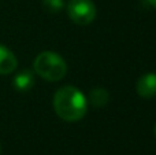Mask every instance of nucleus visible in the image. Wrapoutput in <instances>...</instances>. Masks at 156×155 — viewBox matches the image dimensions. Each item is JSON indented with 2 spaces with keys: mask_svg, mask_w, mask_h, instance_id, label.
<instances>
[{
  "mask_svg": "<svg viewBox=\"0 0 156 155\" xmlns=\"http://www.w3.org/2000/svg\"><path fill=\"white\" fill-rule=\"evenodd\" d=\"M54 109L56 115L66 122H77L85 117L88 111V100L85 95L73 85H66L54 95Z\"/></svg>",
  "mask_w": 156,
  "mask_h": 155,
  "instance_id": "obj_1",
  "label": "nucleus"
},
{
  "mask_svg": "<svg viewBox=\"0 0 156 155\" xmlns=\"http://www.w3.org/2000/svg\"><path fill=\"white\" fill-rule=\"evenodd\" d=\"M34 71L45 81H59L67 73V65L59 54L44 51L36 56L33 62Z\"/></svg>",
  "mask_w": 156,
  "mask_h": 155,
  "instance_id": "obj_2",
  "label": "nucleus"
},
{
  "mask_svg": "<svg viewBox=\"0 0 156 155\" xmlns=\"http://www.w3.org/2000/svg\"><path fill=\"white\" fill-rule=\"evenodd\" d=\"M67 15L77 25H89L96 18V5L92 0H69Z\"/></svg>",
  "mask_w": 156,
  "mask_h": 155,
  "instance_id": "obj_3",
  "label": "nucleus"
},
{
  "mask_svg": "<svg viewBox=\"0 0 156 155\" xmlns=\"http://www.w3.org/2000/svg\"><path fill=\"white\" fill-rule=\"evenodd\" d=\"M136 91L144 99L156 98V73H145L138 78Z\"/></svg>",
  "mask_w": 156,
  "mask_h": 155,
  "instance_id": "obj_4",
  "label": "nucleus"
},
{
  "mask_svg": "<svg viewBox=\"0 0 156 155\" xmlns=\"http://www.w3.org/2000/svg\"><path fill=\"white\" fill-rule=\"evenodd\" d=\"M18 66V59L11 49L0 44V74H10Z\"/></svg>",
  "mask_w": 156,
  "mask_h": 155,
  "instance_id": "obj_5",
  "label": "nucleus"
},
{
  "mask_svg": "<svg viewBox=\"0 0 156 155\" xmlns=\"http://www.w3.org/2000/svg\"><path fill=\"white\" fill-rule=\"evenodd\" d=\"M12 85L19 92H26V91L32 89L34 85V76L30 70H22L14 77Z\"/></svg>",
  "mask_w": 156,
  "mask_h": 155,
  "instance_id": "obj_6",
  "label": "nucleus"
},
{
  "mask_svg": "<svg viewBox=\"0 0 156 155\" xmlns=\"http://www.w3.org/2000/svg\"><path fill=\"white\" fill-rule=\"evenodd\" d=\"M86 100H88V104L90 103L93 107H103L110 100V93L104 88H93L89 92V98Z\"/></svg>",
  "mask_w": 156,
  "mask_h": 155,
  "instance_id": "obj_7",
  "label": "nucleus"
},
{
  "mask_svg": "<svg viewBox=\"0 0 156 155\" xmlns=\"http://www.w3.org/2000/svg\"><path fill=\"white\" fill-rule=\"evenodd\" d=\"M63 5H65L63 0H43L44 10L49 14H58L63 8Z\"/></svg>",
  "mask_w": 156,
  "mask_h": 155,
  "instance_id": "obj_8",
  "label": "nucleus"
},
{
  "mask_svg": "<svg viewBox=\"0 0 156 155\" xmlns=\"http://www.w3.org/2000/svg\"><path fill=\"white\" fill-rule=\"evenodd\" d=\"M148 3L152 5L154 8H156V0H148Z\"/></svg>",
  "mask_w": 156,
  "mask_h": 155,
  "instance_id": "obj_9",
  "label": "nucleus"
},
{
  "mask_svg": "<svg viewBox=\"0 0 156 155\" xmlns=\"http://www.w3.org/2000/svg\"><path fill=\"white\" fill-rule=\"evenodd\" d=\"M155 136H156V125H155Z\"/></svg>",
  "mask_w": 156,
  "mask_h": 155,
  "instance_id": "obj_10",
  "label": "nucleus"
},
{
  "mask_svg": "<svg viewBox=\"0 0 156 155\" xmlns=\"http://www.w3.org/2000/svg\"><path fill=\"white\" fill-rule=\"evenodd\" d=\"M0 151H2V146H0Z\"/></svg>",
  "mask_w": 156,
  "mask_h": 155,
  "instance_id": "obj_11",
  "label": "nucleus"
}]
</instances>
